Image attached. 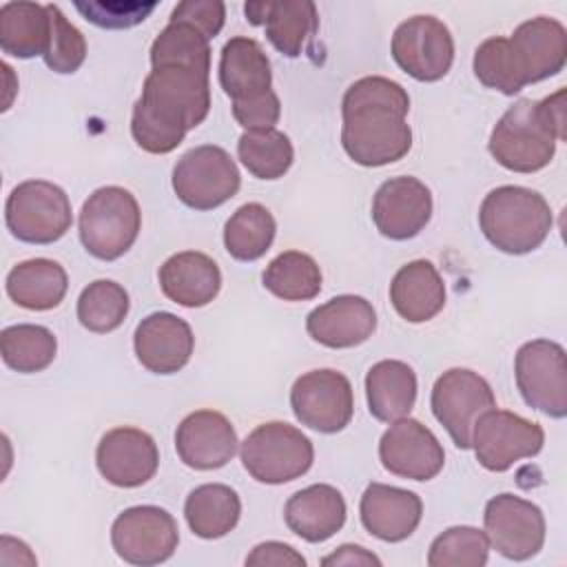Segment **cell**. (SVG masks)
<instances>
[{
	"instance_id": "obj_7",
	"label": "cell",
	"mask_w": 567,
	"mask_h": 567,
	"mask_svg": "<svg viewBox=\"0 0 567 567\" xmlns=\"http://www.w3.org/2000/svg\"><path fill=\"white\" fill-rule=\"evenodd\" d=\"M4 221L24 244H53L71 228L73 210L64 188L47 179H27L9 193Z\"/></svg>"
},
{
	"instance_id": "obj_25",
	"label": "cell",
	"mask_w": 567,
	"mask_h": 567,
	"mask_svg": "<svg viewBox=\"0 0 567 567\" xmlns=\"http://www.w3.org/2000/svg\"><path fill=\"white\" fill-rule=\"evenodd\" d=\"M346 514L341 492L326 483H315L295 492L284 507L288 529L308 543L332 538L343 527Z\"/></svg>"
},
{
	"instance_id": "obj_31",
	"label": "cell",
	"mask_w": 567,
	"mask_h": 567,
	"mask_svg": "<svg viewBox=\"0 0 567 567\" xmlns=\"http://www.w3.org/2000/svg\"><path fill=\"white\" fill-rule=\"evenodd\" d=\"M184 516L195 536L215 540L237 527L241 501L237 492L224 483H204L186 496Z\"/></svg>"
},
{
	"instance_id": "obj_26",
	"label": "cell",
	"mask_w": 567,
	"mask_h": 567,
	"mask_svg": "<svg viewBox=\"0 0 567 567\" xmlns=\"http://www.w3.org/2000/svg\"><path fill=\"white\" fill-rule=\"evenodd\" d=\"M219 84L233 102L252 100L272 91L270 60L257 40L235 35L221 47Z\"/></svg>"
},
{
	"instance_id": "obj_47",
	"label": "cell",
	"mask_w": 567,
	"mask_h": 567,
	"mask_svg": "<svg viewBox=\"0 0 567 567\" xmlns=\"http://www.w3.org/2000/svg\"><path fill=\"white\" fill-rule=\"evenodd\" d=\"M244 13L250 24H264L268 16V0H252L244 4Z\"/></svg>"
},
{
	"instance_id": "obj_4",
	"label": "cell",
	"mask_w": 567,
	"mask_h": 567,
	"mask_svg": "<svg viewBox=\"0 0 567 567\" xmlns=\"http://www.w3.org/2000/svg\"><path fill=\"white\" fill-rule=\"evenodd\" d=\"M554 224L547 199L525 186H498L485 195L478 208V226L485 239L507 255H527L549 235Z\"/></svg>"
},
{
	"instance_id": "obj_33",
	"label": "cell",
	"mask_w": 567,
	"mask_h": 567,
	"mask_svg": "<svg viewBox=\"0 0 567 567\" xmlns=\"http://www.w3.org/2000/svg\"><path fill=\"white\" fill-rule=\"evenodd\" d=\"M277 221L272 213L257 202L239 206L224 226L226 252L237 261H255L272 246Z\"/></svg>"
},
{
	"instance_id": "obj_9",
	"label": "cell",
	"mask_w": 567,
	"mask_h": 567,
	"mask_svg": "<svg viewBox=\"0 0 567 567\" xmlns=\"http://www.w3.org/2000/svg\"><path fill=\"white\" fill-rule=\"evenodd\" d=\"M516 385L523 401L551 416H567V359L565 348L551 339L523 343L514 359Z\"/></svg>"
},
{
	"instance_id": "obj_18",
	"label": "cell",
	"mask_w": 567,
	"mask_h": 567,
	"mask_svg": "<svg viewBox=\"0 0 567 567\" xmlns=\"http://www.w3.org/2000/svg\"><path fill=\"white\" fill-rule=\"evenodd\" d=\"M100 474L115 487H140L159 467V452L153 436L140 427L109 430L95 450Z\"/></svg>"
},
{
	"instance_id": "obj_45",
	"label": "cell",
	"mask_w": 567,
	"mask_h": 567,
	"mask_svg": "<svg viewBox=\"0 0 567 567\" xmlns=\"http://www.w3.org/2000/svg\"><path fill=\"white\" fill-rule=\"evenodd\" d=\"M246 565L250 567H306V558L288 543L266 540L252 547L246 556Z\"/></svg>"
},
{
	"instance_id": "obj_40",
	"label": "cell",
	"mask_w": 567,
	"mask_h": 567,
	"mask_svg": "<svg viewBox=\"0 0 567 567\" xmlns=\"http://www.w3.org/2000/svg\"><path fill=\"white\" fill-rule=\"evenodd\" d=\"M489 540L485 532L456 525L439 534L427 551L430 567H483L489 558Z\"/></svg>"
},
{
	"instance_id": "obj_15",
	"label": "cell",
	"mask_w": 567,
	"mask_h": 567,
	"mask_svg": "<svg viewBox=\"0 0 567 567\" xmlns=\"http://www.w3.org/2000/svg\"><path fill=\"white\" fill-rule=\"evenodd\" d=\"M489 545L509 560H529L545 545V516L538 505L516 494L492 496L483 512Z\"/></svg>"
},
{
	"instance_id": "obj_42",
	"label": "cell",
	"mask_w": 567,
	"mask_h": 567,
	"mask_svg": "<svg viewBox=\"0 0 567 567\" xmlns=\"http://www.w3.org/2000/svg\"><path fill=\"white\" fill-rule=\"evenodd\" d=\"M157 2H124V0H100V2H75V9L84 20L102 29H128L148 18Z\"/></svg>"
},
{
	"instance_id": "obj_6",
	"label": "cell",
	"mask_w": 567,
	"mask_h": 567,
	"mask_svg": "<svg viewBox=\"0 0 567 567\" xmlns=\"http://www.w3.org/2000/svg\"><path fill=\"white\" fill-rule=\"evenodd\" d=\"M244 470L259 483L281 485L303 476L315 461L312 441L295 425L268 421L257 425L239 450Z\"/></svg>"
},
{
	"instance_id": "obj_27",
	"label": "cell",
	"mask_w": 567,
	"mask_h": 567,
	"mask_svg": "<svg viewBox=\"0 0 567 567\" xmlns=\"http://www.w3.org/2000/svg\"><path fill=\"white\" fill-rule=\"evenodd\" d=\"M390 301L396 315L410 323L434 319L445 306L441 272L427 259H414L401 266L390 284Z\"/></svg>"
},
{
	"instance_id": "obj_29",
	"label": "cell",
	"mask_w": 567,
	"mask_h": 567,
	"mask_svg": "<svg viewBox=\"0 0 567 567\" xmlns=\"http://www.w3.org/2000/svg\"><path fill=\"white\" fill-rule=\"evenodd\" d=\"M7 295L13 303L27 310L58 308L66 295V270L47 257H35L16 264L4 279Z\"/></svg>"
},
{
	"instance_id": "obj_21",
	"label": "cell",
	"mask_w": 567,
	"mask_h": 567,
	"mask_svg": "<svg viewBox=\"0 0 567 567\" xmlns=\"http://www.w3.org/2000/svg\"><path fill=\"white\" fill-rule=\"evenodd\" d=\"M306 330L326 348H354L377 330V312L365 297L339 295L308 312Z\"/></svg>"
},
{
	"instance_id": "obj_11",
	"label": "cell",
	"mask_w": 567,
	"mask_h": 567,
	"mask_svg": "<svg viewBox=\"0 0 567 567\" xmlns=\"http://www.w3.org/2000/svg\"><path fill=\"white\" fill-rule=\"evenodd\" d=\"M111 545L124 563L151 567L166 563L175 554L179 529L164 507L135 505L113 520Z\"/></svg>"
},
{
	"instance_id": "obj_46",
	"label": "cell",
	"mask_w": 567,
	"mask_h": 567,
	"mask_svg": "<svg viewBox=\"0 0 567 567\" xmlns=\"http://www.w3.org/2000/svg\"><path fill=\"white\" fill-rule=\"evenodd\" d=\"M321 565H374V567H379L381 560L361 545H341L332 554L323 556Z\"/></svg>"
},
{
	"instance_id": "obj_28",
	"label": "cell",
	"mask_w": 567,
	"mask_h": 567,
	"mask_svg": "<svg viewBox=\"0 0 567 567\" xmlns=\"http://www.w3.org/2000/svg\"><path fill=\"white\" fill-rule=\"evenodd\" d=\"M368 410L377 421L392 423L410 414L416 401V374L399 359L377 361L365 374Z\"/></svg>"
},
{
	"instance_id": "obj_41",
	"label": "cell",
	"mask_w": 567,
	"mask_h": 567,
	"mask_svg": "<svg viewBox=\"0 0 567 567\" xmlns=\"http://www.w3.org/2000/svg\"><path fill=\"white\" fill-rule=\"evenodd\" d=\"M47 11L51 18V38L49 49L42 55L44 64L55 73H75L86 58V40L58 4H47Z\"/></svg>"
},
{
	"instance_id": "obj_34",
	"label": "cell",
	"mask_w": 567,
	"mask_h": 567,
	"mask_svg": "<svg viewBox=\"0 0 567 567\" xmlns=\"http://www.w3.org/2000/svg\"><path fill=\"white\" fill-rule=\"evenodd\" d=\"M261 284L284 301H308L321 292V268L310 255L286 250L266 266Z\"/></svg>"
},
{
	"instance_id": "obj_10",
	"label": "cell",
	"mask_w": 567,
	"mask_h": 567,
	"mask_svg": "<svg viewBox=\"0 0 567 567\" xmlns=\"http://www.w3.org/2000/svg\"><path fill=\"white\" fill-rule=\"evenodd\" d=\"M432 414L447 430L456 447H472V430L476 419L496 408L492 385L474 370L452 368L443 372L432 388Z\"/></svg>"
},
{
	"instance_id": "obj_30",
	"label": "cell",
	"mask_w": 567,
	"mask_h": 567,
	"mask_svg": "<svg viewBox=\"0 0 567 567\" xmlns=\"http://www.w3.org/2000/svg\"><path fill=\"white\" fill-rule=\"evenodd\" d=\"M51 38L47 4L4 2L0 7V49L20 60L44 55Z\"/></svg>"
},
{
	"instance_id": "obj_16",
	"label": "cell",
	"mask_w": 567,
	"mask_h": 567,
	"mask_svg": "<svg viewBox=\"0 0 567 567\" xmlns=\"http://www.w3.org/2000/svg\"><path fill=\"white\" fill-rule=\"evenodd\" d=\"M379 458L390 474L410 481H430L445 465V452L434 432L410 416L392 421L383 432Z\"/></svg>"
},
{
	"instance_id": "obj_20",
	"label": "cell",
	"mask_w": 567,
	"mask_h": 567,
	"mask_svg": "<svg viewBox=\"0 0 567 567\" xmlns=\"http://www.w3.org/2000/svg\"><path fill=\"white\" fill-rule=\"evenodd\" d=\"M237 432L217 410H195L175 430V450L193 470L224 467L237 452Z\"/></svg>"
},
{
	"instance_id": "obj_39",
	"label": "cell",
	"mask_w": 567,
	"mask_h": 567,
	"mask_svg": "<svg viewBox=\"0 0 567 567\" xmlns=\"http://www.w3.org/2000/svg\"><path fill=\"white\" fill-rule=\"evenodd\" d=\"M472 69L483 86L501 91L505 95H516L527 86L509 38L496 35L483 40L474 51Z\"/></svg>"
},
{
	"instance_id": "obj_43",
	"label": "cell",
	"mask_w": 567,
	"mask_h": 567,
	"mask_svg": "<svg viewBox=\"0 0 567 567\" xmlns=\"http://www.w3.org/2000/svg\"><path fill=\"white\" fill-rule=\"evenodd\" d=\"M168 22L190 24L206 40H213L226 22V4L221 0H184L173 9Z\"/></svg>"
},
{
	"instance_id": "obj_32",
	"label": "cell",
	"mask_w": 567,
	"mask_h": 567,
	"mask_svg": "<svg viewBox=\"0 0 567 567\" xmlns=\"http://www.w3.org/2000/svg\"><path fill=\"white\" fill-rule=\"evenodd\" d=\"M266 38L286 58H299L319 29L312 0H268Z\"/></svg>"
},
{
	"instance_id": "obj_36",
	"label": "cell",
	"mask_w": 567,
	"mask_h": 567,
	"mask_svg": "<svg viewBox=\"0 0 567 567\" xmlns=\"http://www.w3.org/2000/svg\"><path fill=\"white\" fill-rule=\"evenodd\" d=\"M237 155L257 179H279L295 162L290 137L277 128L244 131L237 142Z\"/></svg>"
},
{
	"instance_id": "obj_8",
	"label": "cell",
	"mask_w": 567,
	"mask_h": 567,
	"mask_svg": "<svg viewBox=\"0 0 567 567\" xmlns=\"http://www.w3.org/2000/svg\"><path fill=\"white\" fill-rule=\"evenodd\" d=\"M171 184L177 199L188 208L213 210L237 195L241 175L228 151L202 144L177 159Z\"/></svg>"
},
{
	"instance_id": "obj_1",
	"label": "cell",
	"mask_w": 567,
	"mask_h": 567,
	"mask_svg": "<svg viewBox=\"0 0 567 567\" xmlns=\"http://www.w3.org/2000/svg\"><path fill=\"white\" fill-rule=\"evenodd\" d=\"M408 91L383 75L352 82L341 100V146L361 166H385L412 148Z\"/></svg>"
},
{
	"instance_id": "obj_5",
	"label": "cell",
	"mask_w": 567,
	"mask_h": 567,
	"mask_svg": "<svg viewBox=\"0 0 567 567\" xmlns=\"http://www.w3.org/2000/svg\"><path fill=\"white\" fill-rule=\"evenodd\" d=\"M142 213L135 195L122 186H102L89 195L78 217L84 250L102 261L120 259L137 239Z\"/></svg>"
},
{
	"instance_id": "obj_12",
	"label": "cell",
	"mask_w": 567,
	"mask_h": 567,
	"mask_svg": "<svg viewBox=\"0 0 567 567\" xmlns=\"http://www.w3.org/2000/svg\"><path fill=\"white\" fill-rule=\"evenodd\" d=\"M545 430L509 410L483 412L472 430L476 461L489 472H505L520 458H532L543 450Z\"/></svg>"
},
{
	"instance_id": "obj_13",
	"label": "cell",
	"mask_w": 567,
	"mask_h": 567,
	"mask_svg": "<svg viewBox=\"0 0 567 567\" xmlns=\"http://www.w3.org/2000/svg\"><path fill=\"white\" fill-rule=\"evenodd\" d=\"M295 419L317 432H341L354 412V394L346 374L323 368L301 374L290 388Z\"/></svg>"
},
{
	"instance_id": "obj_14",
	"label": "cell",
	"mask_w": 567,
	"mask_h": 567,
	"mask_svg": "<svg viewBox=\"0 0 567 567\" xmlns=\"http://www.w3.org/2000/svg\"><path fill=\"white\" fill-rule=\"evenodd\" d=\"M392 58L410 78L436 82L452 69L454 38L439 18L412 16L394 29Z\"/></svg>"
},
{
	"instance_id": "obj_17",
	"label": "cell",
	"mask_w": 567,
	"mask_h": 567,
	"mask_svg": "<svg viewBox=\"0 0 567 567\" xmlns=\"http://www.w3.org/2000/svg\"><path fill=\"white\" fill-rule=\"evenodd\" d=\"M432 217L430 188L410 175L385 179L372 197V221L377 230L394 241L416 237Z\"/></svg>"
},
{
	"instance_id": "obj_44",
	"label": "cell",
	"mask_w": 567,
	"mask_h": 567,
	"mask_svg": "<svg viewBox=\"0 0 567 567\" xmlns=\"http://www.w3.org/2000/svg\"><path fill=\"white\" fill-rule=\"evenodd\" d=\"M281 115V102L275 91H268L259 97L233 102V117L246 131H268L275 128Z\"/></svg>"
},
{
	"instance_id": "obj_19",
	"label": "cell",
	"mask_w": 567,
	"mask_h": 567,
	"mask_svg": "<svg viewBox=\"0 0 567 567\" xmlns=\"http://www.w3.org/2000/svg\"><path fill=\"white\" fill-rule=\"evenodd\" d=\"M137 361L153 374L179 372L193 354L195 337L182 317L173 312H151L144 317L133 334Z\"/></svg>"
},
{
	"instance_id": "obj_24",
	"label": "cell",
	"mask_w": 567,
	"mask_h": 567,
	"mask_svg": "<svg viewBox=\"0 0 567 567\" xmlns=\"http://www.w3.org/2000/svg\"><path fill=\"white\" fill-rule=\"evenodd\" d=\"M159 288L166 299L184 308H202L210 303L221 288V272L213 257L199 250L171 255L157 272Z\"/></svg>"
},
{
	"instance_id": "obj_22",
	"label": "cell",
	"mask_w": 567,
	"mask_h": 567,
	"mask_svg": "<svg viewBox=\"0 0 567 567\" xmlns=\"http://www.w3.org/2000/svg\"><path fill=\"white\" fill-rule=\"evenodd\" d=\"M363 527L385 543H401L419 527L423 503L419 494L385 483H370L359 503Z\"/></svg>"
},
{
	"instance_id": "obj_23",
	"label": "cell",
	"mask_w": 567,
	"mask_h": 567,
	"mask_svg": "<svg viewBox=\"0 0 567 567\" xmlns=\"http://www.w3.org/2000/svg\"><path fill=\"white\" fill-rule=\"evenodd\" d=\"M509 44L527 84L558 75L567 62V29L556 18L538 16L520 22Z\"/></svg>"
},
{
	"instance_id": "obj_2",
	"label": "cell",
	"mask_w": 567,
	"mask_h": 567,
	"mask_svg": "<svg viewBox=\"0 0 567 567\" xmlns=\"http://www.w3.org/2000/svg\"><path fill=\"white\" fill-rule=\"evenodd\" d=\"M210 111L208 73L186 66H157L144 78L142 95L133 104L131 133L137 146L153 155L175 151L186 133Z\"/></svg>"
},
{
	"instance_id": "obj_37",
	"label": "cell",
	"mask_w": 567,
	"mask_h": 567,
	"mask_svg": "<svg viewBox=\"0 0 567 567\" xmlns=\"http://www.w3.org/2000/svg\"><path fill=\"white\" fill-rule=\"evenodd\" d=\"M210 40L184 22H168L151 44V64L210 73Z\"/></svg>"
},
{
	"instance_id": "obj_35",
	"label": "cell",
	"mask_w": 567,
	"mask_h": 567,
	"mask_svg": "<svg viewBox=\"0 0 567 567\" xmlns=\"http://www.w3.org/2000/svg\"><path fill=\"white\" fill-rule=\"evenodd\" d=\"M2 361L22 374L47 370L58 352L55 334L38 323H16L0 332Z\"/></svg>"
},
{
	"instance_id": "obj_3",
	"label": "cell",
	"mask_w": 567,
	"mask_h": 567,
	"mask_svg": "<svg viewBox=\"0 0 567 567\" xmlns=\"http://www.w3.org/2000/svg\"><path fill=\"white\" fill-rule=\"evenodd\" d=\"M565 140V89L545 100H518L494 124L489 135L492 157L507 171L536 173L545 168Z\"/></svg>"
},
{
	"instance_id": "obj_38",
	"label": "cell",
	"mask_w": 567,
	"mask_h": 567,
	"mask_svg": "<svg viewBox=\"0 0 567 567\" xmlns=\"http://www.w3.org/2000/svg\"><path fill=\"white\" fill-rule=\"evenodd\" d=\"M128 292L113 279L91 281L78 297V321L89 332L106 334L122 326L128 315Z\"/></svg>"
}]
</instances>
